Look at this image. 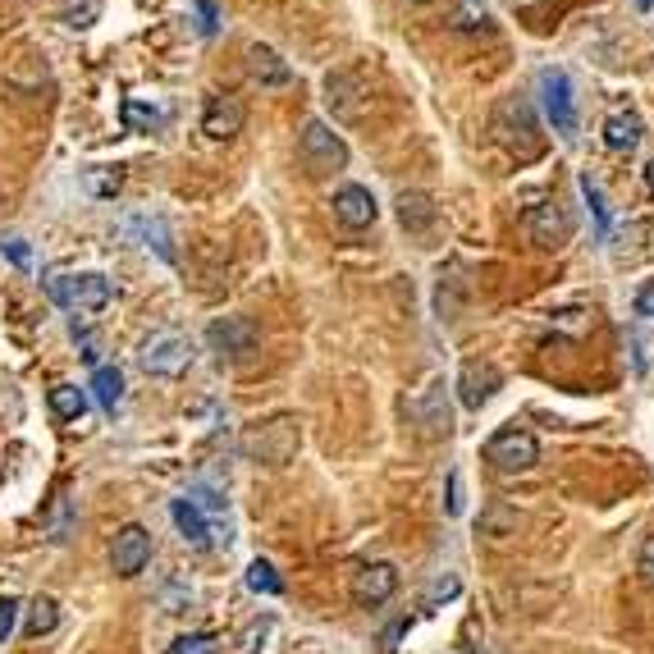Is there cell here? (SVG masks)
I'll return each instance as SVG.
<instances>
[{
	"instance_id": "cell-25",
	"label": "cell",
	"mask_w": 654,
	"mask_h": 654,
	"mask_svg": "<svg viewBox=\"0 0 654 654\" xmlns=\"http://www.w3.org/2000/svg\"><path fill=\"white\" fill-rule=\"evenodd\" d=\"M55 622H60V604H55L51 595H37V600L28 604V636L55 632Z\"/></svg>"
},
{
	"instance_id": "cell-23",
	"label": "cell",
	"mask_w": 654,
	"mask_h": 654,
	"mask_svg": "<svg viewBox=\"0 0 654 654\" xmlns=\"http://www.w3.org/2000/svg\"><path fill=\"white\" fill-rule=\"evenodd\" d=\"M92 394H97V403L106 412H115L119 398H124V376H119L115 366H97V371H92Z\"/></svg>"
},
{
	"instance_id": "cell-5",
	"label": "cell",
	"mask_w": 654,
	"mask_h": 654,
	"mask_svg": "<svg viewBox=\"0 0 654 654\" xmlns=\"http://www.w3.org/2000/svg\"><path fill=\"white\" fill-rule=\"evenodd\" d=\"M302 161H307L316 174L344 170V165H348V147H344V138L325 124V119H307V124H302Z\"/></svg>"
},
{
	"instance_id": "cell-11",
	"label": "cell",
	"mask_w": 654,
	"mask_h": 654,
	"mask_svg": "<svg viewBox=\"0 0 654 654\" xmlns=\"http://www.w3.org/2000/svg\"><path fill=\"white\" fill-rule=\"evenodd\" d=\"M334 215H339V225L348 229H366V225H376V197H371V188H362V183H344L339 193H334Z\"/></svg>"
},
{
	"instance_id": "cell-18",
	"label": "cell",
	"mask_w": 654,
	"mask_h": 654,
	"mask_svg": "<svg viewBox=\"0 0 654 654\" xmlns=\"http://www.w3.org/2000/svg\"><path fill=\"white\" fill-rule=\"evenodd\" d=\"M398 225L421 234L435 225V197L430 193H398Z\"/></svg>"
},
{
	"instance_id": "cell-9",
	"label": "cell",
	"mask_w": 654,
	"mask_h": 654,
	"mask_svg": "<svg viewBox=\"0 0 654 654\" xmlns=\"http://www.w3.org/2000/svg\"><path fill=\"white\" fill-rule=\"evenodd\" d=\"M526 238L536 247H563L572 238V220L563 215L558 202H540L526 211Z\"/></svg>"
},
{
	"instance_id": "cell-10",
	"label": "cell",
	"mask_w": 654,
	"mask_h": 654,
	"mask_svg": "<svg viewBox=\"0 0 654 654\" xmlns=\"http://www.w3.org/2000/svg\"><path fill=\"white\" fill-rule=\"evenodd\" d=\"M243 101L229 97V92H215V97H206V110H202V133L215 142H229L234 133H243Z\"/></svg>"
},
{
	"instance_id": "cell-22",
	"label": "cell",
	"mask_w": 654,
	"mask_h": 654,
	"mask_svg": "<svg viewBox=\"0 0 654 654\" xmlns=\"http://www.w3.org/2000/svg\"><path fill=\"white\" fill-rule=\"evenodd\" d=\"M133 229H138L142 247H156V252H161V261H174L170 229H165V220H161V215H138V220H133Z\"/></svg>"
},
{
	"instance_id": "cell-8",
	"label": "cell",
	"mask_w": 654,
	"mask_h": 654,
	"mask_svg": "<svg viewBox=\"0 0 654 654\" xmlns=\"http://www.w3.org/2000/svg\"><path fill=\"white\" fill-rule=\"evenodd\" d=\"M147 563H151V536H147V526L129 522L115 536V545H110V568H115L119 577H138Z\"/></svg>"
},
{
	"instance_id": "cell-15",
	"label": "cell",
	"mask_w": 654,
	"mask_h": 654,
	"mask_svg": "<svg viewBox=\"0 0 654 654\" xmlns=\"http://www.w3.org/2000/svg\"><path fill=\"white\" fill-rule=\"evenodd\" d=\"M247 74L257 78L261 87H289V83H293V65H289V60H284L279 51L261 46V42L247 46Z\"/></svg>"
},
{
	"instance_id": "cell-3",
	"label": "cell",
	"mask_w": 654,
	"mask_h": 654,
	"mask_svg": "<svg viewBox=\"0 0 654 654\" xmlns=\"http://www.w3.org/2000/svg\"><path fill=\"white\" fill-rule=\"evenodd\" d=\"M193 357H197V348H193V339L188 334H179V330H161V334H151L147 344H142V353H138V362H142V371L147 376H183L188 366H193Z\"/></svg>"
},
{
	"instance_id": "cell-37",
	"label": "cell",
	"mask_w": 654,
	"mask_h": 654,
	"mask_svg": "<svg viewBox=\"0 0 654 654\" xmlns=\"http://www.w3.org/2000/svg\"><path fill=\"white\" fill-rule=\"evenodd\" d=\"M636 5H641V10H650V5H654V0H636Z\"/></svg>"
},
{
	"instance_id": "cell-31",
	"label": "cell",
	"mask_w": 654,
	"mask_h": 654,
	"mask_svg": "<svg viewBox=\"0 0 654 654\" xmlns=\"http://www.w3.org/2000/svg\"><path fill=\"white\" fill-rule=\"evenodd\" d=\"M170 654H215V641H211V636H202V632H197V636H183V641H174Z\"/></svg>"
},
{
	"instance_id": "cell-26",
	"label": "cell",
	"mask_w": 654,
	"mask_h": 654,
	"mask_svg": "<svg viewBox=\"0 0 654 654\" xmlns=\"http://www.w3.org/2000/svg\"><path fill=\"white\" fill-rule=\"evenodd\" d=\"M247 586L257 590V595H284V581H279V572L270 568L266 558H252V568H247Z\"/></svg>"
},
{
	"instance_id": "cell-2",
	"label": "cell",
	"mask_w": 654,
	"mask_h": 654,
	"mask_svg": "<svg viewBox=\"0 0 654 654\" xmlns=\"http://www.w3.org/2000/svg\"><path fill=\"white\" fill-rule=\"evenodd\" d=\"M46 293H51L60 307L69 311H101L110 302V279L97 270H83V275H65V270H51L46 275Z\"/></svg>"
},
{
	"instance_id": "cell-24",
	"label": "cell",
	"mask_w": 654,
	"mask_h": 654,
	"mask_svg": "<svg viewBox=\"0 0 654 654\" xmlns=\"http://www.w3.org/2000/svg\"><path fill=\"white\" fill-rule=\"evenodd\" d=\"M51 412L60 421H78L87 412V394L78 385H55L51 389Z\"/></svg>"
},
{
	"instance_id": "cell-28",
	"label": "cell",
	"mask_w": 654,
	"mask_h": 654,
	"mask_svg": "<svg viewBox=\"0 0 654 654\" xmlns=\"http://www.w3.org/2000/svg\"><path fill=\"white\" fill-rule=\"evenodd\" d=\"M485 536H508V531H517V513H504V508H490L481 522Z\"/></svg>"
},
{
	"instance_id": "cell-6",
	"label": "cell",
	"mask_w": 654,
	"mask_h": 654,
	"mask_svg": "<svg viewBox=\"0 0 654 654\" xmlns=\"http://www.w3.org/2000/svg\"><path fill=\"white\" fill-rule=\"evenodd\" d=\"M485 458H490L499 472H531L540 462V444H536V435H526V430H499V435L485 444Z\"/></svg>"
},
{
	"instance_id": "cell-36",
	"label": "cell",
	"mask_w": 654,
	"mask_h": 654,
	"mask_svg": "<svg viewBox=\"0 0 654 654\" xmlns=\"http://www.w3.org/2000/svg\"><path fill=\"white\" fill-rule=\"evenodd\" d=\"M449 513H462V481H458V472L449 476Z\"/></svg>"
},
{
	"instance_id": "cell-20",
	"label": "cell",
	"mask_w": 654,
	"mask_h": 654,
	"mask_svg": "<svg viewBox=\"0 0 654 654\" xmlns=\"http://www.w3.org/2000/svg\"><path fill=\"white\" fill-rule=\"evenodd\" d=\"M449 28H458V33H485V28H490V10H485V0H453Z\"/></svg>"
},
{
	"instance_id": "cell-34",
	"label": "cell",
	"mask_w": 654,
	"mask_h": 654,
	"mask_svg": "<svg viewBox=\"0 0 654 654\" xmlns=\"http://www.w3.org/2000/svg\"><path fill=\"white\" fill-rule=\"evenodd\" d=\"M636 568H641V577L654 586V536L641 545V558H636Z\"/></svg>"
},
{
	"instance_id": "cell-12",
	"label": "cell",
	"mask_w": 654,
	"mask_h": 654,
	"mask_svg": "<svg viewBox=\"0 0 654 654\" xmlns=\"http://www.w3.org/2000/svg\"><path fill=\"white\" fill-rule=\"evenodd\" d=\"M394 590H398L394 563H366V568H357V577H353V600L357 604L376 609V604H385Z\"/></svg>"
},
{
	"instance_id": "cell-14",
	"label": "cell",
	"mask_w": 654,
	"mask_h": 654,
	"mask_svg": "<svg viewBox=\"0 0 654 654\" xmlns=\"http://www.w3.org/2000/svg\"><path fill=\"white\" fill-rule=\"evenodd\" d=\"M499 389V371H494L490 362H467L458 376V394H462V408L481 412L485 403H490V394Z\"/></svg>"
},
{
	"instance_id": "cell-13",
	"label": "cell",
	"mask_w": 654,
	"mask_h": 654,
	"mask_svg": "<svg viewBox=\"0 0 654 654\" xmlns=\"http://www.w3.org/2000/svg\"><path fill=\"white\" fill-rule=\"evenodd\" d=\"M206 339H211V348L220 357H247L252 344H257V330H252L247 316H225V321H215L211 330H206Z\"/></svg>"
},
{
	"instance_id": "cell-21",
	"label": "cell",
	"mask_w": 654,
	"mask_h": 654,
	"mask_svg": "<svg viewBox=\"0 0 654 654\" xmlns=\"http://www.w3.org/2000/svg\"><path fill=\"white\" fill-rule=\"evenodd\" d=\"M119 115H124V129H129V133H151V129H161V124H165V110L142 106L138 97H124Z\"/></svg>"
},
{
	"instance_id": "cell-17",
	"label": "cell",
	"mask_w": 654,
	"mask_h": 654,
	"mask_svg": "<svg viewBox=\"0 0 654 654\" xmlns=\"http://www.w3.org/2000/svg\"><path fill=\"white\" fill-rule=\"evenodd\" d=\"M170 517H174V526H179V536L188 540V545H197V549L211 545V522L202 517V508H197L193 499H174Z\"/></svg>"
},
{
	"instance_id": "cell-19",
	"label": "cell",
	"mask_w": 654,
	"mask_h": 654,
	"mask_svg": "<svg viewBox=\"0 0 654 654\" xmlns=\"http://www.w3.org/2000/svg\"><path fill=\"white\" fill-rule=\"evenodd\" d=\"M636 142H641V119L627 110V115H609V124H604V147L609 151H636Z\"/></svg>"
},
{
	"instance_id": "cell-30",
	"label": "cell",
	"mask_w": 654,
	"mask_h": 654,
	"mask_svg": "<svg viewBox=\"0 0 654 654\" xmlns=\"http://www.w3.org/2000/svg\"><path fill=\"white\" fill-rule=\"evenodd\" d=\"M0 252H10V261H14L19 270L33 266V252H28V243H23L19 234H0Z\"/></svg>"
},
{
	"instance_id": "cell-33",
	"label": "cell",
	"mask_w": 654,
	"mask_h": 654,
	"mask_svg": "<svg viewBox=\"0 0 654 654\" xmlns=\"http://www.w3.org/2000/svg\"><path fill=\"white\" fill-rule=\"evenodd\" d=\"M197 14H202V33H215V23H220V10H215V0H193Z\"/></svg>"
},
{
	"instance_id": "cell-1",
	"label": "cell",
	"mask_w": 654,
	"mask_h": 654,
	"mask_svg": "<svg viewBox=\"0 0 654 654\" xmlns=\"http://www.w3.org/2000/svg\"><path fill=\"white\" fill-rule=\"evenodd\" d=\"M490 133L504 151H513L517 161H536L540 151H545V133H540L536 110H531L526 97L499 101V106H494V119H490Z\"/></svg>"
},
{
	"instance_id": "cell-35",
	"label": "cell",
	"mask_w": 654,
	"mask_h": 654,
	"mask_svg": "<svg viewBox=\"0 0 654 654\" xmlns=\"http://www.w3.org/2000/svg\"><path fill=\"white\" fill-rule=\"evenodd\" d=\"M636 316H650V321H654V279L645 284L641 293H636Z\"/></svg>"
},
{
	"instance_id": "cell-4",
	"label": "cell",
	"mask_w": 654,
	"mask_h": 654,
	"mask_svg": "<svg viewBox=\"0 0 654 654\" xmlns=\"http://www.w3.org/2000/svg\"><path fill=\"white\" fill-rule=\"evenodd\" d=\"M540 101H545V115L554 124V133L563 138H577V97H572V78L563 69H540L536 78Z\"/></svg>"
},
{
	"instance_id": "cell-27",
	"label": "cell",
	"mask_w": 654,
	"mask_h": 654,
	"mask_svg": "<svg viewBox=\"0 0 654 654\" xmlns=\"http://www.w3.org/2000/svg\"><path fill=\"white\" fill-rule=\"evenodd\" d=\"M581 197L590 202V215H595L600 234H609V206H604V193L595 188V179H590V174H581Z\"/></svg>"
},
{
	"instance_id": "cell-16",
	"label": "cell",
	"mask_w": 654,
	"mask_h": 654,
	"mask_svg": "<svg viewBox=\"0 0 654 654\" xmlns=\"http://www.w3.org/2000/svg\"><path fill=\"white\" fill-rule=\"evenodd\" d=\"M412 417L421 421L426 435H449V408H444V385H440V380H435V385H430L426 394L412 403Z\"/></svg>"
},
{
	"instance_id": "cell-29",
	"label": "cell",
	"mask_w": 654,
	"mask_h": 654,
	"mask_svg": "<svg viewBox=\"0 0 654 654\" xmlns=\"http://www.w3.org/2000/svg\"><path fill=\"white\" fill-rule=\"evenodd\" d=\"M97 14H101V0H83V5H69L65 10V23L69 28H92Z\"/></svg>"
},
{
	"instance_id": "cell-7",
	"label": "cell",
	"mask_w": 654,
	"mask_h": 654,
	"mask_svg": "<svg viewBox=\"0 0 654 654\" xmlns=\"http://www.w3.org/2000/svg\"><path fill=\"white\" fill-rule=\"evenodd\" d=\"M247 453L261 462H270V467H284V462L298 453V426L293 421H266V426L257 430V435H247Z\"/></svg>"
},
{
	"instance_id": "cell-32",
	"label": "cell",
	"mask_w": 654,
	"mask_h": 654,
	"mask_svg": "<svg viewBox=\"0 0 654 654\" xmlns=\"http://www.w3.org/2000/svg\"><path fill=\"white\" fill-rule=\"evenodd\" d=\"M14 622H19V600H14V595H5V600H0V641H10Z\"/></svg>"
}]
</instances>
